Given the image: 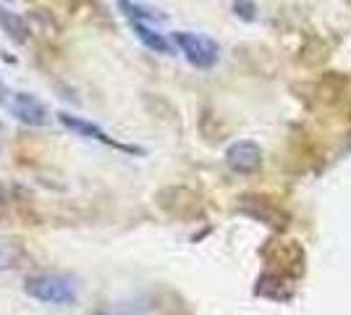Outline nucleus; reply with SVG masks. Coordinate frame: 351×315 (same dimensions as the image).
Here are the masks:
<instances>
[{
	"label": "nucleus",
	"mask_w": 351,
	"mask_h": 315,
	"mask_svg": "<svg viewBox=\"0 0 351 315\" xmlns=\"http://www.w3.org/2000/svg\"><path fill=\"white\" fill-rule=\"evenodd\" d=\"M0 27L8 34V40H14L16 45H27L32 40V24L27 16H19L14 11L0 8Z\"/></svg>",
	"instance_id": "9d476101"
},
{
	"label": "nucleus",
	"mask_w": 351,
	"mask_h": 315,
	"mask_svg": "<svg viewBox=\"0 0 351 315\" xmlns=\"http://www.w3.org/2000/svg\"><path fill=\"white\" fill-rule=\"evenodd\" d=\"M129 27H132L134 37L147 47V50H152V53H160V56H173V43L158 32V27H149V24H139V21H129Z\"/></svg>",
	"instance_id": "6e6552de"
},
{
	"label": "nucleus",
	"mask_w": 351,
	"mask_h": 315,
	"mask_svg": "<svg viewBox=\"0 0 351 315\" xmlns=\"http://www.w3.org/2000/svg\"><path fill=\"white\" fill-rule=\"evenodd\" d=\"M118 11L129 21H139V24H149V27L168 21V16L160 14L158 8H149L145 3H136V0H118Z\"/></svg>",
	"instance_id": "1a4fd4ad"
},
{
	"label": "nucleus",
	"mask_w": 351,
	"mask_h": 315,
	"mask_svg": "<svg viewBox=\"0 0 351 315\" xmlns=\"http://www.w3.org/2000/svg\"><path fill=\"white\" fill-rule=\"evenodd\" d=\"M5 110H8L16 121L27 124V126H47V124L53 121L50 108H47L40 97H34L32 92L14 90L11 97H8V103H5Z\"/></svg>",
	"instance_id": "39448f33"
},
{
	"label": "nucleus",
	"mask_w": 351,
	"mask_h": 315,
	"mask_svg": "<svg viewBox=\"0 0 351 315\" xmlns=\"http://www.w3.org/2000/svg\"><path fill=\"white\" fill-rule=\"evenodd\" d=\"M234 14L241 19V21H254L257 19V5L252 0H234Z\"/></svg>",
	"instance_id": "f8f14e48"
},
{
	"label": "nucleus",
	"mask_w": 351,
	"mask_h": 315,
	"mask_svg": "<svg viewBox=\"0 0 351 315\" xmlns=\"http://www.w3.org/2000/svg\"><path fill=\"white\" fill-rule=\"evenodd\" d=\"M171 43L178 47V53L189 60L194 69L199 71H210L215 69L220 60V45L207 37V34H197V32H173Z\"/></svg>",
	"instance_id": "f03ea898"
},
{
	"label": "nucleus",
	"mask_w": 351,
	"mask_h": 315,
	"mask_svg": "<svg viewBox=\"0 0 351 315\" xmlns=\"http://www.w3.org/2000/svg\"><path fill=\"white\" fill-rule=\"evenodd\" d=\"M3 213H5V202H3V197H0V218H3Z\"/></svg>",
	"instance_id": "2eb2a0df"
},
{
	"label": "nucleus",
	"mask_w": 351,
	"mask_h": 315,
	"mask_svg": "<svg viewBox=\"0 0 351 315\" xmlns=\"http://www.w3.org/2000/svg\"><path fill=\"white\" fill-rule=\"evenodd\" d=\"M56 119L60 121V126H66L69 132H73L76 137H84V139H95V142H103L108 148H118V150L129 152V155H145L142 148H134V145H123V142H118L113 137L105 132L103 126H97L95 121L89 119H82V116H73L69 110H58L56 113Z\"/></svg>",
	"instance_id": "7ed1b4c3"
},
{
	"label": "nucleus",
	"mask_w": 351,
	"mask_h": 315,
	"mask_svg": "<svg viewBox=\"0 0 351 315\" xmlns=\"http://www.w3.org/2000/svg\"><path fill=\"white\" fill-rule=\"evenodd\" d=\"M317 100L338 110L343 119H351V76L330 71L317 82Z\"/></svg>",
	"instance_id": "20e7f679"
},
{
	"label": "nucleus",
	"mask_w": 351,
	"mask_h": 315,
	"mask_svg": "<svg viewBox=\"0 0 351 315\" xmlns=\"http://www.w3.org/2000/svg\"><path fill=\"white\" fill-rule=\"evenodd\" d=\"M24 292L43 305H73L79 300V281L69 273H32L24 281Z\"/></svg>",
	"instance_id": "f257e3e1"
},
{
	"label": "nucleus",
	"mask_w": 351,
	"mask_h": 315,
	"mask_svg": "<svg viewBox=\"0 0 351 315\" xmlns=\"http://www.w3.org/2000/svg\"><path fill=\"white\" fill-rule=\"evenodd\" d=\"M29 263V253L19 237L0 234V273L3 270H19Z\"/></svg>",
	"instance_id": "0eeeda50"
},
{
	"label": "nucleus",
	"mask_w": 351,
	"mask_h": 315,
	"mask_svg": "<svg viewBox=\"0 0 351 315\" xmlns=\"http://www.w3.org/2000/svg\"><path fill=\"white\" fill-rule=\"evenodd\" d=\"M239 200H241V202H247V205H241V210H247V213H254L249 205H263V197H257V195H244V197H239ZM257 218H267V224H270V218H276V221L283 224V215H280L276 208H267V205H265V210L257 215Z\"/></svg>",
	"instance_id": "9b49d317"
},
{
	"label": "nucleus",
	"mask_w": 351,
	"mask_h": 315,
	"mask_svg": "<svg viewBox=\"0 0 351 315\" xmlns=\"http://www.w3.org/2000/svg\"><path fill=\"white\" fill-rule=\"evenodd\" d=\"M3 139H5V129H3V124H0V148H3Z\"/></svg>",
	"instance_id": "4468645a"
},
{
	"label": "nucleus",
	"mask_w": 351,
	"mask_h": 315,
	"mask_svg": "<svg viewBox=\"0 0 351 315\" xmlns=\"http://www.w3.org/2000/svg\"><path fill=\"white\" fill-rule=\"evenodd\" d=\"M11 87H5V84H3V82H0V105H3V108H5V103H8V97H11Z\"/></svg>",
	"instance_id": "ddd939ff"
},
{
	"label": "nucleus",
	"mask_w": 351,
	"mask_h": 315,
	"mask_svg": "<svg viewBox=\"0 0 351 315\" xmlns=\"http://www.w3.org/2000/svg\"><path fill=\"white\" fill-rule=\"evenodd\" d=\"M263 161L265 152L254 139H236L226 148V165L234 174H241V176L257 174L263 168Z\"/></svg>",
	"instance_id": "423d86ee"
}]
</instances>
